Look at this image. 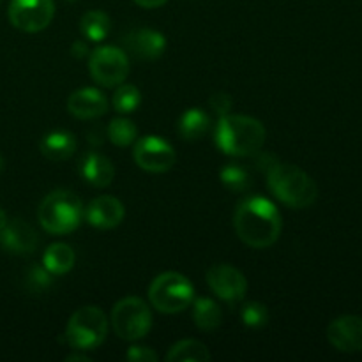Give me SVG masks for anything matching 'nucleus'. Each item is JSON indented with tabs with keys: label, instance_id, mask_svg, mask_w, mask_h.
Listing matches in <instances>:
<instances>
[{
	"label": "nucleus",
	"instance_id": "nucleus-1",
	"mask_svg": "<svg viewBox=\"0 0 362 362\" xmlns=\"http://www.w3.org/2000/svg\"><path fill=\"white\" fill-rule=\"evenodd\" d=\"M237 237L255 250L271 247L281 235V214L271 200L250 197L237 205L233 212Z\"/></svg>",
	"mask_w": 362,
	"mask_h": 362
},
{
	"label": "nucleus",
	"instance_id": "nucleus-2",
	"mask_svg": "<svg viewBox=\"0 0 362 362\" xmlns=\"http://www.w3.org/2000/svg\"><path fill=\"white\" fill-rule=\"evenodd\" d=\"M264 124L250 115H223L216 126L214 140L223 154L250 158L258 154L265 144Z\"/></svg>",
	"mask_w": 362,
	"mask_h": 362
},
{
	"label": "nucleus",
	"instance_id": "nucleus-3",
	"mask_svg": "<svg viewBox=\"0 0 362 362\" xmlns=\"http://www.w3.org/2000/svg\"><path fill=\"white\" fill-rule=\"evenodd\" d=\"M267 186L281 204L292 209H308L317 202L318 186L304 170L276 161L267 168Z\"/></svg>",
	"mask_w": 362,
	"mask_h": 362
},
{
	"label": "nucleus",
	"instance_id": "nucleus-4",
	"mask_svg": "<svg viewBox=\"0 0 362 362\" xmlns=\"http://www.w3.org/2000/svg\"><path fill=\"white\" fill-rule=\"evenodd\" d=\"M83 204L71 191H53L41 202L37 211L42 228L53 235L74 232L83 219Z\"/></svg>",
	"mask_w": 362,
	"mask_h": 362
},
{
	"label": "nucleus",
	"instance_id": "nucleus-5",
	"mask_svg": "<svg viewBox=\"0 0 362 362\" xmlns=\"http://www.w3.org/2000/svg\"><path fill=\"white\" fill-rule=\"evenodd\" d=\"M148 300L161 313L175 315L193 304L194 286L184 274L163 272L148 286Z\"/></svg>",
	"mask_w": 362,
	"mask_h": 362
},
{
	"label": "nucleus",
	"instance_id": "nucleus-6",
	"mask_svg": "<svg viewBox=\"0 0 362 362\" xmlns=\"http://www.w3.org/2000/svg\"><path fill=\"white\" fill-rule=\"evenodd\" d=\"M108 334V318L98 306H83L71 315L66 327V339L74 350H94Z\"/></svg>",
	"mask_w": 362,
	"mask_h": 362
},
{
	"label": "nucleus",
	"instance_id": "nucleus-7",
	"mask_svg": "<svg viewBox=\"0 0 362 362\" xmlns=\"http://www.w3.org/2000/svg\"><path fill=\"white\" fill-rule=\"evenodd\" d=\"M112 327L120 339L136 341L152 327L151 308L140 297H126L113 306Z\"/></svg>",
	"mask_w": 362,
	"mask_h": 362
},
{
	"label": "nucleus",
	"instance_id": "nucleus-8",
	"mask_svg": "<svg viewBox=\"0 0 362 362\" xmlns=\"http://www.w3.org/2000/svg\"><path fill=\"white\" fill-rule=\"evenodd\" d=\"M88 71L92 80L101 87H119L129 74V59L117 46H101L90 53Z\"/></svg>",
	"mask_w": 362,
	"mask_h": 362
},
{
	"label": "nucleus",
	"instance_id": "nucleus-9",
	"mask_svg": "<svg viewBox=\"0 0 362 362\" xmlns=\"http://www.w3.org/2000/svg\"><path fill=\"white\" fill-rule=\"evenodd\" d=\"M7 16L18 30L34 34L45 30L52 23L55 4L53 0H11Z\"/></svg>",
	"mask_w": 362,
	"mask_h": 362
},
{
	"label": "nucleus",
	"instance_id": "nucleus-10",
	"mask_svg": "<svg viewBox=\"0 0 362 362\" xmlns=\"http://www.w3.org/2000/svg\"><path fill=\"white\" fill-rule=\"evenodd\" d=\"M133 159L145 172L165 173L175 165L177 156L168 141L154 136V134H147V136L136 138V144H134L133 148Z\"/></svg>",
	"mask_w": 362,
	"mask_h": 362
},
{
	"label": "nucleus",
	"instance_id": "nucleus-11",
	"mask_svg": "<svg viewBox=\"0 0 362 362\" xmlns=\"http://www.w3.org/2000/svg\"><path fill=\"white\" fill-rule=\"evenodd\" d=\"M207 285L226 303H240L247 292L246 276L228 264L212 265L207 271Z\"/></svg>",
	"mask_w": 362,
	"mask_h": 362
},
{
	"label": "nucleus",
	"instance_id": "nucleus-12",
	"mask_svg": "<svg viewBox=\"0 0 362 362\" xmlns=\"http://www.w3.org/2000/svg\"><path fill=\"white\" fill-rule=\"evenodd\" d=\"M327 339L339 352H361L362 318L356 315H343V317L332 320L327 327Z\"/></svg>",
	"mask_w": 362,
	"mask_h": 362
},
{
	"label": "nucleus",
	"instance_id": "nucleus-13",
	"mask_svg": "<svg viewBox=\"0 0 362 362\" xmlns=\"http://www.w3.org/2000/svg\"><path fill=\"white\" fill-rule=\"evenodd\" d=\"M83 216L88 221V225L94 226V228L110 230L115 228V226H119L124 221L126 209H124L122 202L117 200L115 197L103 194V197H98L88 204Z\"/></svg>",
	"mask_w": 362,
	"mask_h": 362
},
{
	"label": "nucleus",
	"instance_id": "nucleus-14",
	"mask_svg": "<svg viewBox=\"0 0 362 362\" xmlns=\"http://www.w3.org/2000/svg\"><path fill=\"white\" fill-rule=\"evenodd\" d=\"M37 244V232L21 219L7 221V225L0 230V246L7 253L30 255L34 253Z\"/></svg>",
	"mask_w": 362,
	"mask_h": 362
},
{
	"label": "nucleus",
	"instance_id": "nucleus-15",
	"mask_svg": "<svg viewBox=\"0 0 362 362\" xmlns=\"http://www.w3.org/2000/svg\"><path fill=\"white\" fill-rule=\"evenodd\" d=\"M124 46L140 60H156L165 53V35L154 28H136L126 34Z\"/></svg>",
	"mask_w": 362,
	"mask_h": 362
},
{
	"label": "nucleus",
	"instance_id": "nucleus-16",
	"mask_svg": "<svg viewBox=\"0 0 362 362\" xmlns=\"http://www.w3.org/2000/svg\"><path fill=\"white\" fill-rule=\"evenodd\" d=\"M67 110L73 117L81 120L99 119L108 112V99L101 90L92 87L74 90L67 99Z\"/></svg>",
	"mask_w": 362,
	"mask_h": 362
},
{
	"label": "nucleus",
	"instance_id": "nucleus-17",
	"mask_svg": "<svg viewBox=\"0 0 362 362\" xmlns=\"http://www.w3.org/2000/svg\"><path fill=\"white\" fill-rule=\"evenodd\" d=\"M80 175L90 186L108 187L115 177L113 163L98 151H88L80 159Z\"/></svg>",
	"mask_w": 362,
	"mask_h": 362
},
{
	"label": "nucleus",
	"instance_id": "nucleus-18",
	"mask_svg": "<svg viewBox=\"0 0 362 362\" xmlns=\"http://www.w3.org/2000/svg\"><path fill=\"white\" fill-rule=\"evenodd\" d=\"M78 141L76 136H74L71 131L64 129H55L49 131L48 134H45L39 144V148H41V154L45 156L49 161H66L71 156L76 152Z\"/></svg>",
	"mask_w": 362,
	"mask_h": 362
},
{
	"label": "nucleus",
	"instance_id": "nucleus-19",
	"mask_svg": "<svg viewBox=\"0 0 362 362\" xmlns=\"http://www.w3.org/2000/svg\"><path fill=\"white\" fill-rule=\"evenodd\" d=\"M211 129V117L207 112L200 108H189L180 115L177 131L180 136L187 141L200 140L202 136L209 133Z\"/></svg>",
	"mask_w": 362,
	"mask_h": 362
},
{
	"label": "nucleus",
	"instance_id": "nucleus-20",
	"mask_svg": "<svg viewBox=\"0 0 362 362\" xmlns=\"http://www.w3.org/2000/svg\"><path fill=\"white\" fill-rule=\"evenodd\" d=\"M191 306H193V322L200 331L211 332L221 325L223 311L216 300L209 297H198Z\"/></svg>",
	"mask_w": 362,
	"mask_h": 362
},
{
	"label": "nucleus",
	"instance_id": "nucleus-21",
	"mask_svg": "<svg viewBox=\"0 0 362 362\" xmlns=\"http://www.w3.org/2000/svg\"><path fill=\"white\" fill-rule=\"evenodd\" d=\"M74 262H76V255H74L73 247L64 243H55L48 246L45 257H42V265L53 276H62L69 272L74 267Z\"/></svg>",
	"mask_w": 362,
	"mask_h": 362
},
{
	"label": "nucleus",
	"instance_id": "nucleus-22",
	"mask_svg": "<svg viewBox=\"0 0 362 362\" xmlns=\"http://www.w3.org/2000/svg\"><path fill=\"white\" fill-rule=\"evenodd\" d=\"M168 362H207L211 361V352L198 339H182L177 341L166 354Z\"/></svg>",
	"mask_w": 362,
	"mask_h": 362
},
{
	"label": "nucleus",
	"instance_id": "nucleus-23",
	"mask_svg": "<svg viewBox=\"0 0 362 362\" xmlns=\"http://www.w3.org/2000/svg\"><path fill=\"white\" fill-rule=\"evenodd\" d=\"M80 30L88 41L101 42L112 30V20L105 11H87L80 20Z\"/></svg>",
	"mask_w": 362,
	"mask_h": 362
},
{
	"label": "nucleus",
	"instance_id": "nucleus-24",
	"mask_svg": "<svg viewBox=\"0 0 362 362\" xmlns=\"http://www.w3.org/2000/svg\"><path fill=\"white\" fill-rule=\"evenodd\" d=\"M219 180L223 186L232 193H244L251 187L250 173L244 166L235 165V163H228L219 170Z\"/></svg>",
	"mask_w": 362,
	"mask_h": 362
},
{
	"label": "nucleus",
	"instance_id": "nucleus-25",
	"mask_svg": "<svg viewBox=\"0 0 362 362\" xmlns=\"http://www.w3.org/2000/svg\"><path fill=\"white\" fill-rule=\"evenodd\" d=\"M106 136L117 147H129L138 138V127L129 119H113L106 129Z\"/></svg>",
	"mask_w": 362,
	"mask_h": 362
},
{
	"label": "nucleus",
	"instance_id": "nucleus-26",
	"mask_svg": "<svg viewBox=\"0 0 362 362\" xmlns=\"http://www.w3.org/2000/svg\"><path fill=\"white\" fill-rule=\"evenodd\" d=\"M141 103V94L138 90V87L127 83H120L117 87L115 94L112 98L113 108L119 113H131L140 106Z\"/></svg>",
	"mask_w": 362,
	"mask_h": 362
},
{
	"label": "nucleus",
	"instance_id": "nucleus-27",
	"mask_svg": "<svg viewBox=\"0 0 362 362\" xmlns=\"http://www.w3.org/2000/svg\"><path fill=\"white\" fill-rule=\"evenodd\" d=\"M240 320L246 327L250 329H260L267 325L269 322V310L265 304L251 300L240 308Z\"/></svg>",
	"mask_w": 362,
	"mask_h": 362
},
{
	"label": "nucleus",
	"instance_id": "nucleus-28",
	"mask_svg": "<svg viewBox=\"0 0 362 362\" xmlns=\"http://www.w3.org/2000/svg\"><path fill=\"white\" fill-rule=\"evenodd\" d=\"M52 272L46 271L45 265H32L25 272V286L30 290L32 293H42L52 286L53 278Z\"/></svg>",
	"mask_w": 362,
	"mask_h": 362
},
{
	"label": "nucleus",
	"instance_id": "nucleus-29",
	"mask_svg": "<svg viewBox=\"0 0 362 362\" xmlns=\"http://www.w3.org/2000/svg\"><path fill=\"white\" fill-rule=\"evenodd\" d=\"M232 95L226 94V92H216V94H212L211 98H209V106H211L212 112L218 113L219 117L228 115L230 110H232Z\"/></svg>",
	"mask_w": 362,
	"mask_h": 362
},
{
	"label": "nucleus",
	"instance_id": "nucleus-30",
	"mask_svg": "<svg viewBox=\"0 0 362 362\" xmlns=\"http://www.w3.org/2000/svg\"><path fill=\"white\" fill-rule=\"evenodd\" d=\"M126 359L129 362H158L159 357L148 346H129V350L126 352Z\"/></svg>",
	"mask_w": 362,
	"mask_h": 362
},
{
	"label": "nucleus",
	"instance_id": "nucleus-31",
	"mask_svg": "<svg viewBox=\"0 0 362 362\" xmlns=\"http://www.w3.org/2000/svg\"><path fill=\"white\" fill-rule=\"evenodd\" d=\"M87 52H88L87 42L81 41V39H78V41H74L73 46H71V53H73L74 59H83V57L87 55Z\"/></svg>",
	"mask_w": 362,
	"mask_h": 362
},
{
	"label": "nucleus",
	"instance_id": "nucleus-32",
	"mask_svg": "<svg viewBox=\"0 0 362 362\" xmlns=\"http://www.w3.org/2000/svg\"><path fill=\"white\" fill-rule=\"evenodd\" d=\"M134 2L141 7H147V9H154V7H161L168 0H134Z\"/></svg>",
	"mask_w": 362,
	"mask_h": 362
},
{
	"label": "nucleus",
	"instance_id": "nucleus-33",
	"mask_svg": "<svg viewBox=\"0 0 362 362\" xmlns=\"http://www.w3.org/2000/svg\"><path fill=\"white\" fill-rule=\"evenodd\" d=\"M71 361H90V357L83 356V354H73V356L66 357V362H71Z\"/></svg>",
	"mask_w": 362,
	"mask_h": 362
},
{
	"label": "nucleus",
	"instance_id": "nucleus-34",
	"mask_svg": "<svg viewBox=\"0 0 362 362\" xmlns=\"http://www.w3.org/2000/svg\"><path fill=\"white\" fill-rule=\"evenodd\" d=\"M7 221H9V219H7L6 211H4V209H0V230L7 225Z\"/></svg>",
	"mask_w": 362,
	"mask_h": 362
},
{
	"label": "nucleus",
	"instance_id": "nucleus-35",
	"mask_svg": "<svg viewBox=\"0 0 362 362\" xmlns=\"http://www.w3.org/2000/svg\"><path fill=\"white\" fill-rule=\"evenodd\" d=\"M4 168H6V159H4V156L0 154V173L4 172Z\"/></svg>",
	"mask_w": 362,
	"mask_h": 362
},
{
	"label": "nucleus",
	"instance_id": "nucleus-36",
	"mask_svg": "<svg viewBox=\"0 0 362 362\" xmlns=\"http://www.w3.org/2000/svg\"><path fill=\"white\" fill-rule=\"evenodd\" d=\"M66 2H76V0H66Z\"/></svg>",
	"mask_w": 362,
	"mask_h": 362
}]
</instances>
